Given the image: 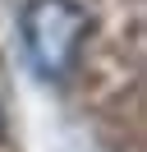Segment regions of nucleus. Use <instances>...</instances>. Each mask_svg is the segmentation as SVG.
Here are the masks:
<instances>
[{
    "label": "nucleus",
    "instance_id": "nucleus-1",
    "mask_svg": "<svg viewBox=\"0 0 147 152\" xmlns=\"http://www.w3.org/2000/svg\"><path fill=\"white\" fill-rule=\"evenodd\" d=\"M87 32H92V19L78 0H28L18 14L23 56L46 83H64L78 69Z\"/></svg>",
    "mask_w": 147,
    "mask_h": 152
},
{
    "label": "nucleus",
    "instance_id": "nucleus-2",
    "mask_svg": "<svg viewBox=\"0 0 147 152\" xmlns=\"http://www.w3.org/2000/svg\"><path fill=\"white\" fill-rule=\"evenodd\" d=\"M0 129H5V111H0Z\"/></svg>",
    "mask_w": 147,
    "mask_h": 152
}]
</instances>
